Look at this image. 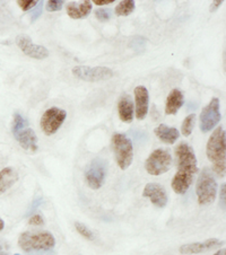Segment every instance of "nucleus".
Returning a JSON list of instances; mask_svg holds the SVG:
<instances>
[{"instance_id":"obj_1","label":"nucleus","mask_w":226,"mask_h":255,"mask_svg":"<svg viewBox=\"0 0 226 255\" xmlns=\"http://www.w3.org/2000/svg\"><path fill=\"white\" fill-rule=\"evenodd\" d=\"M178 172L174 175L171 186L178 194H185L198 173V163L193 147L187 142H180L176 148Z\"/></svg>"},{"instance_id":"obj_2","label":"nucleus","mask_w":226,"mask_h":255,"mask_svg":"<svg viewBox=\"0 0 226 255\" xmlns=\"http://www.w3.org/2000/svg\"><path fill=\"white\" fill-rule=\"evenodd\" d=\"M206 155L213 164V171L224 176L226 169V134L223 127L213 131L206 144Z\"/></svg>"},{"instance_id":"obj_3","label":"nucleus","mask_w":226,"mask_h":255,"mask_svg":"<svg viewBox=\"0 0 226 255\" xmlns=\"http://www.w3.org/2000/svg\"><path fill=\"white\" fill-rule=\"evenodd\" d=\"M54 245V237L49 232H25L18 239V246L26 253L50 251Z\"/></svg>"},{"instance_id":"obj_4","label":"nucleus","mask_w":226,"mask_h":255,"mask_svg":"<svg viewBox=\"0 0 226 255\" xmlns=\"http://www.w3.org/2000/svg\"><path fill=\"white\" fill-rule=\"evenodd\" d=\"M199 205L206 206L215 201L217 195V183L211 168L205 167L198 177L196 185Z\"/></svg>"},{"instance_id":"obj_5","label":"nucleus","mask_w":226,"mask_h":255,"mask_svg":"<svg viewBox=\"0 0 226 255\" xmlns=\"http://www.w3.org/2000/svg\"><path fill=\"white\" fill-rule=\"evenodd\" d=\"M112 148L119 167L125 171L134 160L133 142L126 134L114 133L112 135Z\"/></svg>"},{"instance_id":"obj_6","label":"nucleus","mask_w":226,"mask_h":255,"mask_svg":"<svg viewBox=\"0 0 226 255\" xmlns=\"http://www.w3.org/2000/svg\"><path fill=\"white\" fill-rule=\"evenodd\" d=\"M172 156L168 150L156 149L145 161V169L153 176H159L172 167Z\"/></svg>"},{"instance_id":"obj_7","label":"nucleus","mask_w":226,"mask_h":255,"mask_svg":"<svg viewBox=\"0 0 226 255\" xmlns=\"http://www.w3.org/2000/svg\"><path fill=\"white\" fill-rule=\"evenodd\" d=\"M72 75H74L76 78L84 80V82L96 83L111 79L114 76V72L108 67L76 66L72 68Z\"/></svg>"},{"instance_id":"obj_8","label":"nucleus","mask_w":226,"mask_h":255,"mask_svg":"<svg viewBox=\"0 0 226 255\" xmlns=\"http://www.w3.org/2000/svg\"><path fill=\"white\" fill-rule=\"evenodd\" d=\"M67 118V112L63 109L50 108L41 118L40 126L45 135H52L60 129Z\"/></svg>"},{"instance_id":"obj_9","label":"nucleus","mask_w":226,"mask_h":255,"mask_svg":"<svg viewBox=\"0 0 226 255\" xmlns=\"http://www.w3.org/2000/svg\"><path fill=\"white\" fill-rule=\"evenodd\" d=\"M106 173H108V163L104 159L97 158L93 159L89 164V167L85 174L86 183L92 190H99L104 184Z\"/></svg>"},{"instance_id":"obj_10","label":"nucleus","mask_w":226,"mask_h":255,"mask_svg":"<svg viewBox=\"0 0 226 255\" xmlns=\"http://www.w3.org/2000/svg\"><path fill=\"white\" fill-rule=\"evenodd\" d=\"M222 119L220 112V100L217 97L212 99L210 104L205 106L200 113V130L202 132H210L219 125Z\"/></svg>"},{"instance_id":"obj_11","label":"nucleus","mask_w":226,"mask_h":255,"mask_svg":"<svg viewBox=\"0 0 226 255\" xmlns=\"http://www.w3.org/2000/svg\"><path fill=\"white\" fill-rule=\"evenodd\" d=\"M16 44L20 49V51L29 58L43 60V59L49 57V50L43 45L33 43L31 37L26 35V34H19L16 37Z\"/></svg>"},{"instance_id":"obj_12","label":"nucleus","mask_w":226,"mask_h":255,"mask_svg":"<svg viewBox=\"0 0 226 255\" xmlns=\"http://www.w3.org/2000/svg\"><path fill=\"white\" fill-rule=\"evenodd\" d=\"M143 195L145 198H148L151 202L157 208H165L168 205L169 198L166 194L165 189L161 184L157 183H148L144 189Z\"/></svg>"},{"instance_id":"obj_13","label":"nucleus","mask_w":226,"mask_h":255,"mask_svg":"<svg viewBox=\"0 0 226 255\" xmlns=\"http://www.w3.org/2000/svg\"><path fill=\"white\" fill-rule=\"evenodd\" d=\"M135 94V113L137 120H144L148 114L149 93L145 86H137L134 91Z\"/></svg>"},{"instance_id":"obj_14","label":"nucleus","mask_w":226,"mask_h":255,"mask_svg":"<svg viewBox=\"0 0 226 255\" xmlns=\"http://www.w3.org/2000/svg\"><path fill=\"white\" fill-rule=\"evenodd\" d=\"M224 242L220 241L219 239H210L205 242H198V243L182 245L180 248V253L185 255L199 254V253L206 252V251H210L212 249H215L217 246H222Z\"/></svg>"},{"instance_id":"obj_15","label":"nucleus","mask_w":226,"mask_h":255,"mask_svg":"<svg viewBox=\"0 0 226 255\" xmlns=\"http://www.w3.org/2000/svg\"><path fill=\"white\" fill-rule=\"evenodd\" d=\"M14 137L20 144V147L24 148V149L32 152L37 150L36 133L34 132V130L31 129L28 126L23 128V129H20L19 131H17L16 133H14Z\"/></svg>"},{"instance_id":"obj_16","label":"nucleus","mask_w":226,"mask_h":255,"mask_svg":"<svg viewBox=\"0 0 226 255\" xmlns=\"http://www.w3.org/2000/svg\"><path fill=\"white\" fill-rule=\"evenodd\" d=\"M93 8V3L89 0H86V1H82L80 3H77L75 1H72L70 3H68L66 7L67 14L72 19H83L86 18V17L89 15V12L92 11Z\"/></svg>"},{"instance_id":"obj_17","label":"nucleus","mask_w":226,"mask_h":255,"mask_svg":"<svg viewBox=\"0 0 226 255\" xmlns=\"http://www.w3.org/2000/svg\"><path fill=\"white\" fill-rule=\"evenodd\" d=\"M118 112L120 120L125 123H131L134 120V102L129 95H122L118 103Z\"/></svg>"},{"instance_id":"obj_18","label":"nucleus","mask_w":226,"mask_h":255,"mask_svg":"<svg viewBox=\"0 0 226 255\" xmlns=\"http://www.w3.org/2000/svg\"><path fill=\"white\" fill-rule=\"evenodd\" d=\"M185 104V96L180 89L174 88L170 92V94L166 99L165 103V113L168 116H173L177 114L179 110L182 108V105Z\"/></svg>"},{"instance_id":"obj_19","label":"nucleus","mask_w":226,"mask_h":255,"mask_svg":"<svg viewBox=\"0 0 226 255\" xmlns=\"http://www.w3.org/2000/svg\"><path fill=\"white\" fill-rule=\"evenodd\" d=\"M154 133L161 141L169 144L176 143L177 140L180 138V132H179L177 128L169 127L166 125H160L159 127L155 128Z\"/></svg>"},{"instance_id":"obj_20","label":"nucleus","mask_w":226,"mask_h":255,"mask_svg":"<svg viewBox=\"0 0 226 255\" xmlns=\"http://www.w3.org/2000/svg\"><path fill=\"white\" fill-rule=\"evenodd\" d=\"M18 181V173L12 167H6L0 172V194L9 190Z\"/></svg>"},{"instance_id":"obj_21","label":"nucleus","mask_w":226,"mask_h":255,"mask_svg":"<svg viewBox=\"0 0 226 255\" xmlns=\"http://www.w3.org/2000/svg\"><path fill=\"white\" fill-rule=\"evenodd\" d=\"M136 3L134 0H122L114 8V12L118 16H128L134 12Z\"/></svg>"},{"instance_id":"obj_22","label":"nucleus","mask_w":226,"mask_h":255,"mask_svg":"<svg viewBox=\"0 0 226 255\" xmlns=\"http://www.w3.org/2000/svg\"><path fill=\"white\" fill-rule=\"evenodd\" d=\"M195 121H196V114L191 113L188 116L185 120H183L182 127H181V133L185 137H189L193 132L194 127H195Z\"/></svg>"},{"instance_id":"obj_23","label":"nucleus","mask_w":226,"mask_h":255,"mask_svg":"<svg viewBox=\"0 0 226 255\" xmlns=\"http://www.w3.org/2000/svg\"><path fill=\"white\" fill-rule=\"evenodd\" d=\"M75 228L76 231H77L80 235L85 237L86 240L88 241L95 240V235H94V233L86 226V225H84L82 223H75Z\"/></svg>"},{"instance_id":"obj_24","label":"nucleus","mask_w":226,"mask_h":255,"mask_svg":"<svg viewBox=\"0 0 226 255\" xmlns=\"http://www.w3.org/2000/svg\"><path fill=\"white\" fill-rule=\"evenodd\" d=\"M26 126H28L27 121L25 120V119L20 116V114L16 113L14 116V123H12V134L16 133L17 131H19L20 129H23V128H25Z\"/></svg>"},{"instance_id":"obj_25","label":"nucleus","mask_w":226,"mask_h":255,"mask_svg":"<svg viewBox=\"0 0 226 255\" xmlns=\"http://www.w3.org/2000/svg\"><path fill=\"white\" fill-rule=\"evenodd\" d=\"M95 17L100 22H108L112 17V10L108 8H99L95 10Z\"/></svg>"},{"instance_id":"obj_26","label":"nucleus","mask_w":226,"mask_h":255,"mask_svg":"<svg viewBox=\"0 0 226 255\" xmlns=\"http://www.w3.org/2000/svg\"><path fill=\"white\" fill-rule=\"evenodd\" d=\"M63 3H65L63 0H49L45 3V9L50 12L58 11L63 7Z\"/></svg>"},{"instance_id":"obj_27","label":"nucleus","mask_w":226,"mask_h":255,"mask_svg":"<svg viewBox=\"0 0 226 255\" xmlns=\"http://www.w3.org/2000/svg\"><path fill=\"white\" fill-rule=\"evenodd\" d=\"M17 3H18V6L22 8L24 11H28L33 9V8H35L39 1H37V0H18Z\"/></svg>"},{"instance_id":"obj_28","label":"nucleus","mask_w":226,"mask_h":255,"mask_svg":"<svg viewBox=\"0 0 226 255\" xmlns=\"http://www.w3.org/2000/svg\"><path fill=\"white\" fill-rule=\"evenodd\" d=\"M28 224L32 225V226H43L44 225V218L42 215H34L28 220Z\"/></svg>"},{"instance_id":"obj_29","label":"nucleus","mask_w":226,"mask_h":255,"mask_svg":"<svg viewBox=\"0 0 226 255\" xmlns=\"http://www.w3.org/2000/svg\"><path fill=\"white\" fill-rule=\"evenodd\" d=\"M42 8H43V2L39 1L35 8H33V11H32V22L34 20H36L42 14Z\"/></svg>"},{"instance_id":"obj_30","label":"nucleus","mask_w":226,"mask_h":255,"mask_svg":"<svg viewBox=\"0 0 226 255\" xmlns=\"http://www.w3.org/2000/svg\"><path fill=\"white\" fill-rule=\"evenodd\" d=\"M225 195H226V184H222L221 188V207L225 210Z\"/></svg>"},{"instance_id":"obj_31","label":"nucleus","mask_w":226,"mask_h":255,"mask_svg":"<svg viewBox=\"0 0 226 255\" xmlns=\"http://www.w3.org/2000/svg\"><path fill=\"white\" fill-rule=\"evenodd\" d=\"M93 2L97 6H105V5H109L111 2H114V0H94Z\"/></svg>"},{"instance_id":"obj_32","label":"nucleus","mask_w":226,"mask_h":255,"mask_svg":"<svg viewBox=\"0 0 226 255\" xmlns=\"http://www.w3.org/2000/svg\"><path fill=\"white\" fill-rule=\"evenodd\" d=\"M223 2H224L223 0H217V1L213 2L212 5H211V8H210L211 11H212V12H213V11H216L217 8H219L220 6H222V3H223Z\"/></svg>"},{"instance_id":"obj_33","label":"nucleus","mask_w":226,"mask_h":255,"mask_svg":"<svg viewBox=\"0 0 226 255\" xmlns=\"http://www.w3.org/2000/svg\"><path fill=\"white\" fill-rule=\"evenodd\" d=\"M225 252H226V251H225V249H223V250H220V251H219V252H217V253H215L214 255H225Z\"/></svg>"},{"instance_id":"obj_34","label":"nucleus","mask_w":226,"mask_h":255,"mask_svg":"<svg viewBox=\"0 0 226 255\" xmlns=\"http://www.w3.org/2000/svg\"><path fill=\"white\" fill-rule=\"evenodd\" d=\"M3 227H5V223H3V222H2V220H1V219H0V232H1V231H2V229H3Z\"/></svg>"},{"instance_id":"obj_35","label":"nucleus","mask_w":226,"mask_h":255,"mask_svg":"<svg viewBox=\"0 0 226 255\" xmlns=\"http://www.w3.org/2000/svg\"><path fill=\"white\" fill-rule=\"evenodd\" d=\"M31 255H49V254H40V253H35V254H31ZM51 255V254H50Z\"/></svg>"},{"instance_id":"obj_36","label":"nucleus","mask_w":226,"mask_h":255,"mask_svg":"<svg viewBox=\"0 0 226 255\" xmlns=\"http://www.w3.org/2000/svg\"><path fill=\"white\" fill-rule=\"evenodd\" d=\"M0 255H8L7 253H0Z\"/></svg>"},{"instance_id":"obj_37","label":"nucleus","mask_w":226,"mask_h":255,"mask_svg":"<svg viewBox=\"0 0 226 255\" xmlns=\"http://www.w3.org/2000/svg\"><path fill=\"white\" fill-rule=\"evenodd\" d=\"M16 255H19V254H16Z\"/></svg>"}]
</instances>
